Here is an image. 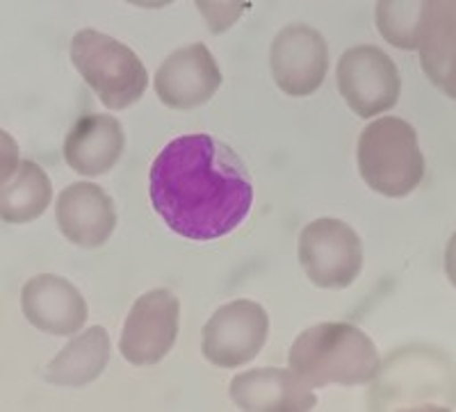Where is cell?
I'll return each mask as SVG.
<instances>
[{
    "label": "cell",
    "instance_id": "obj_8",
    "mask_svg": "<svg viewBox=\"0 0 456 412\" xmlns=\"http://www.w3.org/2000/svg\"><path fill=\"white\" fill-rule=\"evenodd\" d=\"M181 303L169 289L142 294L126 317L119 340L121 356L135 367L156 365L176 344Z\"/></svg>",
    "mask_w": 456,
    "mask_h": 412
},
{
    "label": "cell",
    "instance_id": "obj_12",
    "mask_svg": "<svg viewBox=\"0 0 456 412\" xmlns=\"http://www.w3.org/2000/svg\"><path fill=\"white\" fill-rule=\"evenodd\" d=\"M57 226L80 248H99L117 226L114 201L94 182H73L57 196Z\"/></svg>",
    "mask_w": 456,
    "mask_h": 412
},
{
    "label": "cell",
    "instance_id": "obj_17",
    "mask_svg": "<svg viewBox=\"0 0 456 412\" xmlns=\"http://www.w3.org/2000/svg\"><path fill=\"white\" fill-rule=\"evenodd\" d=\"M53 198V185L46 171L35 162H21L19 169L3 181L0 212L5 223L35 222L46 212Z\"/></svg>",
    "mask_w": 456,
    "mask_h": 412
},
{
    "label": "cell",
    "instance_id": "obj_11",
    "mask_svg": "<svg viewBox=\"0 0 456 412\" xmlns=\"http://www.w3.org/2000/svg\"><path fill=\"white\" fill-rule=\"evenodd\" d=\"M21 308L35 328L57 337L76 335L89 317L83 294L55 273H39L23 285Z\"/></svg>",
    "mask_w": 456,
    "mask_h": 412
},
{
    "label": "cell",
    "instance_id": "obj_18",
    "mask_svg": "<svg viewBox=\"0 0 456 412\" xmlns=\"http://www.w3.org/2000/svg\"><path fill=\"white\" fill-rule=\"evenodd\" d=\"M422 3H399V0H381L377 3V26L386 42L402 51L418 48L420 35Z\"/></svg>",
    "mask_w": 456,
    "mask_h": 412
},
{
    "label": "cell",
    "instance_id": "obj_3",
    "mask_svg": "<svg viewBox=\"0 0 456 412\" xmlns=\"http://www.w3.org/2000/svg\"><path fill=\"white\" fill-rule=\"evenodd\" d=\"M358 169L365 185L388 198H402L425 178L418 134L397 117H384L370 124L358 140Z\"/></svg>",
    "mask_w": 456,
    "mask_h": 412
},
{
    "label": "cell",
    "instance_id": "obj_16",
    "mask_svg": "<svg viewBox=\"0 0 456 412\" xmlns=\"http://www.w3.org/2000/svg\"><path fill=\"white\" fill-rule=\"evenodd\" d=\"M110 335L101 326H92L83 335L73 337L51 362H48L44 378L53 385L83 387L96 381L110 362Z\"/></svg>",
    "mask_w": 456,
    "mask_h": 412
},
{
    "label": "cell",
    "instance_id": "obj_10",
    "mask_svg": "<svg viewBox=\"0 0 456 412\" xmlns=\"http://www.w3.org/2000/svg\"><path fill=\"white\" fill-rule=\"evenodd\" d=\"M222 85V71L206 44L171 53L156 73V93L167 108L192 109L208 103Z\"/></svg>",
    "mask_w": 456,
    "mask_h": 412
},
{
    "label": "cell",
    "instance_id": "obj_13",
    "mask_svg": "<svg viewBox=\"0 0 456 412\" xmlns=\"http://www.w3.org/2000/svg\"><path fill=\"white\" fill-rule=\"evenodd\" d=\"M231 399L247 412H306L317 403L311 385L295 371L263 367L238 374L231 383Z\"/></svg>",
    "mask_w": 456,
    "mask_h": 412
},
{
    "label": "cell",
    "instance_id": "obj_5",
    "mask_svg": "<svg viewBox=\"0 0 456 412\" xmlns=\"http://www.w3.org/2000/svg\"><path fill=\"white\" fill-rule=\"evenodd\" d=\"M299 263L308 280L322 289H345L363 269V244L349 223L315 219L299 235Z\"/></svg>",
    "mask_w": 456,
    "mask_h": 412
},
{
    "label": "cell",
    "instance_id": "obj_2",
    "mask_svg": "<svg viewBox=\"0 0 456 412\" xmlns=\"http://www.w3.org/2000/svg\"><path fill=\"white\" fill-rule=\"evenodd\" d=\"M290 369L311 387L363 385L381 371L374 342L352 324H317L304 330L290 349Z\"/></svg>",
    "mask_w": 456,
    "mask_h": 412
},
{
    "label": "cell",
    "instance_id": "obj_14",
    "mask_svg": "<svg viewBox=\"0 0 456 412\" xmlns=\"http://www.w3.org/2000/svg\"><path fill=\"white\" fill-rule=\"evenodd\" d=\"M126 146L121 124L108 114H85L64 141V160L76 174L103 175L119 162Z\"/></svg>",
    "mask_w": 456,
    "mask_h": 412
},
{
    "label": "cell",
    "instance_id": "obj_1",
    "mask_svg": "<svg viewBox=\"0 0 456 412\" xmlns=\"http://www.w3.org/2000/svg\"><path fill=\"white\" fill-rule=\"evenodd\" d=\"M151 203L176 235L210 242L249 217L254 182L231 146L206 133L183 134L151 166Z\"/></svg>",
    "mask_w": 456,
    "mask_h": 412
},
{
    "label": "cell",
    "instance_id": "obj_9",
    "mask_svg": "<svg viewBox=\"0 0 456 412\" xmlns=\"http://www.w3.org/2000/svg\"><path fill=\"white\" fill-rule=\"evenodd\" d=\"M276 87L288 96H311L322 87L329 69L324 36L311 26L295 23L276 35L270 53Z\"/></svg>",
    "mask_w": 456,
    "mask_h": 412
},
{
    "label": "cell",
    "instance_id": "obj_15",
    "mask_svg": "<svg viewBox=\"0 0 456 412\" xmlns=\"http://www.w3.org/2000/svg\"><path fill=\"white\" fill-rule=\"evenodd\" d=\"M454 3L445 0H429L422 3L420 35H418V51H420L422 71L427 73L436 87L454 98Z\"/></svg>",
    "mask_w": 456,
    "mask_h": 412
},
{
    "label": "cell",
    "instance_id": "obj_7",
    "mask_svg": "<svg viewBox=\"0 0 456 412\" xmlns=\"http://www.w3.org/2000/svg\"><path fill=\"white\" fill-rule=\"evenodd\" d=\"M336 80L342 98L363 119L393 109L402 92L397 64L377 46L349 48L338 62Z\"/></svg>",
    "mask_w": 456,
    "mask_h": 412
},
{
    "label": "cell",
    "instance_id": "obj_4",
    "mask_svg": "<svg viewBox=\"0 0 456 412\" xmlns=\"http://www.w3.org/2000/svg\"><path fill=\"white\" fill-rule=\"evenodd\" d=\"M71 62L108 109L137 103L149 87V71L126 44L85 28L71 42Z\"/></svg>",
    "mask_w": 456,
    "mask_h": 412
},
{
    "label": "cell",
    "instance_id": "obj_6",
    "mask_svg": "<svg viewBox=\"0 0 456 412\" xmlns=\"http://www.w3.org/2000/svg\"><path fill=\"white\" fill-rule=\"evenodd\" d=\"M267 333L270 317L263 305L247 299L231 301L203 326V358L222 369H238L258 356Z\"/></svg>",
    "mask_w": 456,
    "mask_h": 412
},
{
    "label": "cell",
    "instance_id": "obj_19",
    "mask_svg": "<svg viewBox=\"0 0 456 412\" xmlns=\"http://www.w3.org/2000/svg\"><path fill=\"white\" fill-rule=\"evenodd\" d=\"M201 14L208 19V28L213 32H224L233 26L249 3H197Z\"/></svg>",
    "mask_w": 456,
    "mask_h": 412
}]
</instances>
